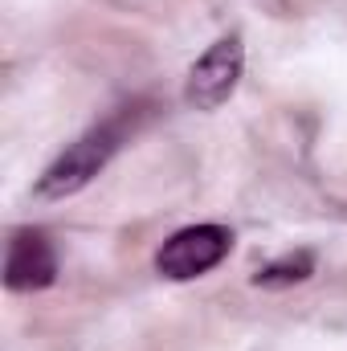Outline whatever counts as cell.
Segmentation results:
<instances>
[{
  "instance_id": "cell-1",
  "label": "cell",
  "mask_w": 347,
  "mask_h": 351,
  "mask_svg": "<svg viewBox=\"0 0 347 351\" xmlns=\"http://www.w3.org/2000/svg\"><path fill=\"white\" fill-rule=\"evenodd\" d=\"M119 143H123V123H102V127L86 131L78 143H70V147L41 172V180H37L33 192H37L41 200H66V196L82 192L90 180L110 164V156L119 152Z\"/></svg>"
},
{
  "instance_id": "cell-2",
  "label": "cell",
  "mask_w": 347,
  "mask_h": 351,
  "mask_svg": "<svg viewBox=\"0 0 347 351\" xmlns=\"http://www.w3.org/2000/svg\"><path fill=\"white\" fill-rule=\"evenodd\" d=\"M229 250H233V233L225 225H188L160 245L156 269L168 282H192V278L217 269L229 258Z\"/></svg>"
},
{
  "instance_id": "cell-3",
  "label": "cell",
  "mask_w": 347,
  "mask_h": 351,
  "mask_svg": "<svg viewBox=\"0 0 347 351\" xmlns=\"http://www.w3.org/2000/svg\"><path fill=\"white\" fill-rule=\"evenodd\" d=\"M241 70H246V49H241V37H221L217 45H208V53L188 70V82H184V102L192 110H217L221 102L233 98V90L241 82Z\"/></svg>"
},
{
  "instance_id": "cell-4",
  "label": "cell",
  "mask_w": 347,
  "mask_h": 351,
  "mask_svg": "<svg viewBox=\"0 0 347 351\" xmlns=\"http://www.w3.org/2000/svg\"><path fill=\"white\" fill-rule=\"evenodd\" d=\"M58 278V254L49 245L45 233L21 229L8 241V258H4V286L25 294V290H45Z\"/></svg>"
},
{
  "instance_id": "cell-5",
  "label": "cell",
  "mask_w": 347,
  "mask_h": 351,
  "mask_svg": "<svg viewBox=\"0 0 347 351\" xmlns=\"http://www.w3.org/2000/svg\"><path fill=\"white\" fill-rule=\"evenodd\" d=\"M311 274H315V258L307 250H298V254H286L278 262L261 265L258 274H254V286H261V290H286V286L307 282Z\"/></svg>"
}]
</instances>
